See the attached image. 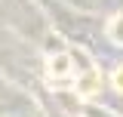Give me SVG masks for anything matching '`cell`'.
Masks as SVG:
<instances>
[{
	"label": "cell",
	"mask_w": 123,
	"mask_h": 117,
	"mask_svg": "<svg viewBox=\"0 0 123 117\" xmlns=\"http://www.w3.org/2000/svg\"><path fill=\"white\" fill-rule=\"evenodd\" d=\"M95 89H98V74H95V71H89L80 83H77V92H80V96H92Z\"/></svg>",
	"instance_id": "obj_1"
},
{
	"label": "cell",
	"mask_w": 123,
	"mask_h": 117,
	"mask_svg": "<svg viewBox=\"0 0 123 117\" xmlns=\"http://www.w3.org/2000/svg\"><path fill=\"white\" fill-rule=\"evenodd\" d=\"M65 71H68V58L65 56H59V58L49 62V74H65Z\"/></svg>",
	"instance_id": "obj_2"
},
{
	"label": "cell",
	"mask_w": 123,
	"mask_h": 117,
	"mask_svg": "<svg viewBox=\"0 0 123 117\" xmlns=\"http://www.w3.org/2000/svg\"><path fill=\"white\" fill-rule=\"evenodd\" d=\"M111 34H114L117 40H123V15H117V19L111 22Z\"/></svg>",
	"instance_id": "obj_3"
},
{
	"label": "cell",
	"mask_w": 123,
	"mask_h": 117,
	"mask_svg": "<svg viewBox=\"0 0 123 117\" xmlns=\"http://www.w3.org/2000/svg\"><path fill=\"white\" fill-rule=\"evenodd\" d=\"M114 86L123 89V68H117V74H114Z\"/></svg>",
	"instance_id": "obj_4"
}]
</instances>
